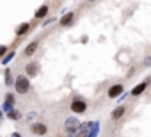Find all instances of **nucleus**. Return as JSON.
I'll return each mask as SVG.
<instances>
[{"label":"nucleus","mask_w":151,"mask_h":137,"mask_svg":"<svg viewBox=\"0 0 151 137\" xmlns=\"http://www.w3.org/2000/svg\"><path fill=\"white\" fill-rule=\"evenodd\" d=\"M30 130H32L34 135H46V133H48V126H46L45 123H41V121L30 125Z\"/></svg>","instance_id":"39448f33"},{"label":"nucleus","mask_w":151,"mask_h":137,"mask_svg":"<svg viewBox=\"0 0 151 137\" xmlns=\"http://www.w3.org/2000/svg\"><path fill=\"white\" fill-rule=\"evenodd\" d=\"M124 112H126V107L124 105H119V107H116L114 110H112V114H110V118L116 121V119H121L123 116H124Z\"/></svg>","instance_id":"1a4fd4ad"},{"label":"nucleus","mask_w":151,"mask_h":137,"mask_svg":"<svg viewBox=\"0 0 151 137\" xmlns=\"http://www.w3.org/2000/svg\"><path fill=\"white\" fill-rule=\"evenodd\" d=\"M144 66H151V57H147V59H144Z\"/></svg>","instance_id":"a211bd4d"},{"label":"nucleus","mask_w":151,"mask_h":137,"mask_svg":"<svg viewBox=\"0 0 151 137\" xmlns=\"http://www.w3.org/2000/svg\"><path fill=\"white\" fill-rule=\"evenodd\" d=\"M73 22H75V14H73V13H66V14L59 20L60 27H71V25H73Z\"/></svg>","instance_id":"6e6552de"},{"label":"nucleus","mask_w":151,"mask_h":137,"mask_svg":"<svg viewBox=\"0 0 151 137\" xmlns=\"http://www.w3.org/2000/svg\"><path fill=\"white\" fill-rule=\"evenodd\" d=\"M66 137H71V135H66Z\"/></svg>","instance_id":"4be33fe9"},{"label":"nucleus","mask_w":151,"mask_h":137,"mask_svg":"<svg viewBox=\"0 0 151 137\" xmlns=\"http://www.w3.org/2000/svg\"><path fill=\"white\" fill-rule=\"evenodd\" d=\"M13 103H14V94H7L6 96V103L2 105V112H9L11 109H13Z\"/></svg>","instance_id":"9d476101"},{"label":"nucleus","mask_w":151,"mask_h":137,"mask_svg":"<svg viewBox=\"0 0 151 137\" xmlns=\"http://www.w3.org/2000/svg\"><path fill=\"white\" fill-rule=\"evenodd\" d=\"M30 27H32V25H30V23H27V22H25V23H22V25H20L18 29H16V36H18V37L25 36V34H27V32L30 30Z\"/></svg>","instance_id":"ddd939ff"},{"label":"nucleus","mask_w":151,"mask_h":137,"mask_svg":"<svg viewBox=\"0 0 151 137\" xmlns=\"http://www.w3.org/2000/svg\"><path fill=\"white\" fill-rule=\"evenodd\" d=\"M13 86H14V89H16L18 94H27V93L30 91V79H29L27 75H18V77L14 79Z\"/></svg>","instance_id":"f257e3e1"},{"label":"nucleus","mask_w":151,"mask_h":137,"mask_svg":"<svg viewBox=\"0 0 151 137\" xmlns=\"http://www.w3.org/2000/svg\"><path fill=\"white\" fill-rule=\"evenodd\" d=\"M37 70H39V64L37 62H29L27 66H25V73H27V77H36L37 75Z\"/></svg>","instance_id":"0eeeda50"},{"label":"nucleus","mask_w":151,"mask_h":137,"mask_svg":"<svg viewBox=\"0 0 151 137\" xmlns=\"http://www.w3.org/2000/svg\"><path fill=\"white\" fill-rule=\"evenodd\" d=\"M14 55H16V53H14L13 50H11V52H7V53H6V55L2 57V64H7V62H9V61H11V59H13Z\"/></svg>","instance_id":"2eb2a0df"},{"label":"nucleus","mask_w":151,"mask_h":137,"mask_svg":"<svg viewBox=\"0 0 151 137\" xmlns=\"http://www.w3.org/2000/svg\"><path fill=\"white\" fill-rule=\"evenodd\" d=\"M2 118H4V112H2V109H0V121H2Z\"/></svg>","instance_id":"aec40b11"},{"label":"nucleus","mask_w":151,"mask_h":137,"mask_svg":"<svg viewBox=\"0 0 151 137\" xmlns=\"http://www.w3.org/2000/svg\"><path fill=\"white\" fill-rule=\"evenodd\" d=\"M123 91H124L123 84H114V86H110V87H109L107 96H109V98H112V100H116V98H119V96L123 94Z\"/></svg>","instance_id":"20e7f679"},{"label":"nucleus","mask_w":151,"mask_h":137,"mask_svg":"<svg viewBox=\"0 0 151 137\" xmlns=\"http://www.w3.org/2000/svg\"><path fill=\"white\" fill-rule=\"evenodd\" d=\"M48 11H50V9H48V6L45 4V6H41V7L34 13V18H36V20H43V18L48 14Z\"/></svg>","instance_id":"9b49d317"},{"label":"nucleus","mask_w":151,"mask_h":137,"mask_svg":"<svg viewBox=\"0 0 151 137\" xmlns=\"http://www.w3.org/2000/svg\"><path fill=\"white\" fill-rule=\"evenodd\" d=\"M7 52H9V50H7V46H6V45H0V57H4Z\"/></svg>","instance_id":"f3484780"},{"label":"nucleus","mask_w":151,"mask_h":137,"mask_svg":"<svg viewBox=\"0 0 151 137\" xmlns=\"http://www.w3.org/2000/svg\"><path fill=\"white\" fill-rule=\"evenodd\" d=\"M147 86H149V80H144V82H140V84H137L132 91H130V94L132 96H140L146 89H147Z\"/></svg>","instance_id":"423d86ee"},{"label":"nucleus","mask_w":151,"mask_h":137,"mask_svg":"<svg viewBox=\"0 0 151 137\" xmlns=\"http://www.w3.org/2000/svg\"><path fill=\"white\" fill-rule=\"evenodd\" d=\"M7 118H9V119H13V121H16V119H20V118H22V112H20L18 109H14V107H13V109L7 112Z\"/></svg>","instance_id":"4468645a"},{"label":"nucleus","mask_w":151,"mask_h":137,"mask_svg":"<svg viewBox=\"0 0 151 137\" xmlns=\"http://www.w3.org/2000/svg\"><path fill=\"white\" fill-rule=\"evenodd\" d=\"M89 2H94V0H89Z\"/></svg>","instance_id":"412c9836"},{"label":"nucleus","mask_w":151,"mask_h":137,"mask_svg":"<svg viewBox=\"0 0 151 137\" xmlns=\"http://www.w3.org/2000/svg\"><path fill=\"white\" fill-rule=\"evenodd\" d=\"M80 126H82V123L77 119V118H68L66 121H64V128H66V133L68 135H71V137H75L78 133V130H80Z\"/></svg>","instance_id":"f03ea898"},{"label":"nucleus","mask_w":151,"mask_h":137,"mask_svg":"<svg viewBox=\"0 0 151 137\" xmlns=\"http://www.w3.org/2000/svg\"><path fill=\"white\" fill-rule=\"evenodd\" d=\"M69 109H71V112H75V114H84V112L87 110V103H86L82 98H75V100L71 102Z\"/></svg>","instance_id":"7ed1b4c3"},{"label":"nucleus","mask_w":151,"mask_h":137,"mask_svg":"<svg viewBox=\"0 0 151 137\" xmlns=\"http://www.w3.org/2000/svg\"><path fill=\"white\" fill-rule=\"evenodd\" d=\"M6 84L7 86H13V77H11V71L6 70Z\"/></svg>","instance_id":"dca6fc26"},{"label":"nucleus","mask_w":151,"mask_h":137,"mask_svg":"<svg viewBox=\"0 0 151 137\" xmlns=\"http://www.w3.org/2000/svg\"><path fill=\"white\" fill-rule=\"evenodd\" d=\"M11 137H22V135H20V133H18V132H14V133H13V135H11Z\"/></svg>","instance_id":"6ab92c4d"},{"label":"nucleus","mask_w":151,"mask_h":137,"mask_svg":"<svg viewBox=\"0 0 151 137\" xmlns=\"http://www.w3.org/2000/svg\"><path fill=\"white\" fill-rule=\"evenodd\" d=\"M37 46H39V43H37V41H32L30 45H27V46H25V52H23V55H25V57H30V55H32V53L37 50Z\"/></svg>","instance_id":"f8f14e48"}]
</instances>
